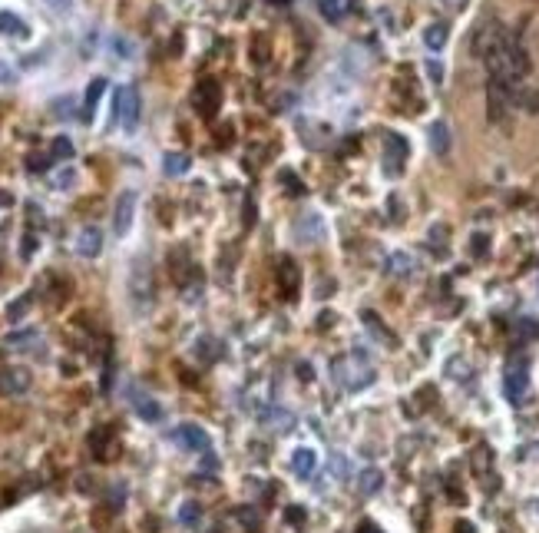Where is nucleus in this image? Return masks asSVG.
<instances>
[{"mask_svg":"<svg viewBox=\"0 0 539 533\" xmlns=\"http://www.w3.org/2000/svg\"><path fill=\"white\" fill-rule=\"evenodd\" d=\"M192 166V159L185 156V152H165L163 156V172L165 176H185Z\"/></svg>","mask_w":539,"mask_h":533,"instance_id":"15","label":"nucleus"},{"mask_svg":"<svg viewBox=\"0 0 539 533\" xmlns=\"http://www.w3.org/2000/svg\"><path fill=\"white\" fill-rule=\"evenodd\" d=\"M430 150H434L437 156H447L450 152V126L444 120H437L434 126H430Z\"/></svg>","mask_w":539,"mask_h":533,"instance_id":"14","label":"nucleus"},{"mask_svg":"<svg viewBox=\"0 0 539 533\" xmlns=\"http://www.w3.org/2000/svg\"><path fill=\"white\" fill-rule=\"evenodd\" d=\"M258 417H262V424L271 427V431H291V424H295V414L285 411V408H265Z\"/></svg>","mask_w":539,"mask_h":533,"instance_id":"13","label":"nucleus"},{"mask_svg":"<svg viewBox=\"0 0 539 533\" xmlns=\"http://www.w3.org/2000/svg\"><path fill=\"white\" fill-rule=\"evenodd\" d=\"M526 388H529V365L523 358H513L503 374V395H506L509 404H520L526 397Z\"/></svg>","mask_w":539,"mask_h":533,"instance_id":"3","label":"nucleus"},{"mask_svg":"<svg viewBox=\"0 0 539 533\" xmlns=\"http://www.w3.org/2000/svg\"><path fill=\"white\" fill-rule=\"evenodd\" d=\"M30 308V298H20V302H14L10 308H7V318L10 321H17V318H24V311Z\"/></svg>","mask_w":539,"mask_h":533,"instance_id":"28","label":"nucleus"},{"mask_svg":"<svg viewBox=\"0 0 539 533\" xmlns=\"http://www.w3.org/2000/svg\"><path fill=\"white\" fill-rule=\"evenodd\" d=\"M172 437H176V441H179L182 447H189V451H199V454H212V441H209V434H205L202 427H195V424H179Z\"/></svg>","mask_w":539,"mask_h":533,"instance_id":"6","label":"nucleus"},{"mask_svg":"<svg viewBox=\"0 0 539 533\" xmlns=\"http://www.w3.org/2000/svg\"><path fill=\"white\" fill-rule=\"evenodd\" d=\"M404 159H407V139L401 133H387V139H384V172L387 176H401Z\"/></svg>","mask_w":539,"mask_h":533,"instance_id":"4","label":"nucleus"},{"mask_svg":"<svg viewBox=\"0 0 539 533\" xmlns=\"http://www.w3.org/2000/svg\"><path fill=\"white\" fill-rule=\"evenodd\" d=\"M53 113H57L60 120L73 116V100H57V103H53Z\"/></svg>","mask_w":539,"mask_h":533,"instance_id":"29","label":"nucleus"},{"mask_svg":"<svg viewBox=\"0 0 539 533\" xmlns=\"http://www.w3.org/2000/svg\"><path fill=\"white\" fill-rule=\"evenodd\" d=\"M133 408H136V414H139L143 421H159V417H163V408H159L152 397H146V395H136Z\"/></svg>","mask_w":539,"mask_h":533,"instance_id":"19","label":"nucleus"},{"mask_svg":"<svg viewBox=\"0 0 539 533\" xmlns=\"http://www.w3.org/2000/svg\"><path fill=\"white\" fill-rule=\"evenodd\" d=\"M318 10H321V17L325 20H345V14L351 10V3L347 0H318Z\"/></svg>","mask_w":539,"mask_h":533,"instance_id":"18","label":"nucleus"},{"mask_svg":"<svg viewBox=\"0 0 539 533\" xmlns=\"http://www.w3.org/2000/svg\"><path fill=\"white\" fill-rule=\"evenodd\" d=\"M50 156H53V159H73V143L66 136H57L53 146H50Z\"/></svg>","mask_w":539,"mask_h":533,"instance_id":"23","label":"nucleus"},{"mask_svg":"<svg viewBox=\"0 0 539 533\" xmlns=\"http://www.w3.org/2000/svg\"><path fill=\"white\" fill-rule=\"evenodd\" d=\"M291 471L308 480V477L318 471V451L315 447H298V451L291 454Z\"/></svg>","mask_w":539,"mask_h":533,"instance_id":"9","label":"nucleus"},{"mask_svg":"<svg viewBox=\"0 0 539 533\" xmlns=\"http://www.w3.org/2000/svg\"><path fill=\"white\" fill-rule=\"evenodd\" d=\"M447 374L453 381H466V378H470V365H466L464 358H450V361H447Z\"/></svg>","mask_w":539,"mask_h":533,"instance_id":"24","label":"nucleus"},{"mask_svg":"<svg viewBox=\"0 0 539 533\" xmlns=\"http://www.w3.org/2000/svg\"><path fill=\"white\" fill-rule=\"evenodd\" d=\"M27 388H30V374L24 368H10L0 374V391H7V395H24Z\"/></svg>","mask_w":539,"mask_h":533,"instance_id":"10","label":"nucleus"},{"mask_svg":"<svg viewBox=\"0 0 539 533\" xmlns=\"http://www.w3.org/2000/svg\"><path fill=\"white\" fill-rule=\"evenodd\" d=\"M447 37H450L447 24H430V27L423 30V44L430 46V50H444V44H447Z\"/></svg>","mask_w":539,"mask_h":533,"instance_id":"20","label":"nucleus"},{"mask_svg":"<svg viewBox=\"0 0 539 533\" xmlns=\"http://www.w3.org/2000/svg\"><path fill=\"white\" fill-rule=\"evenodd\" d=\"M331 371H334V381H338L341 388H347V391L367 388V384L374 381V368L367 365V358H364L360 351L347 354V358H341V361H334Z\"/></svg>","mask_w":539,"mask_h":533,"instance_id":"1","label":"nucleus"},{"mask_svg":"<svg viewBox=\"0 0 539 533\" xmlns=\"http://www.w3.org/2000/svg\"><path fill=\"white\" fill-rule=\"evenodd\" d=\"M0 33H7V37H17V40H24L27 37V24L20 20L17 14H10V10H0Z\"/></svg>","mask_w":539,"mask_h":533,"instance_id":"16","label":"nucleus"},{"mask_svg":"<svg viewBox=\"0 0 539 533\" xmlns=\"http://www.w3.org/2000/svg\"><path fill=\"white\" fill-rule=\"evenodd\" d=\"M103 252V232L96 226H86L80 228V235H76V255H83V259H96Z\"/></svg>","mask_w":539,"mask_h":533,"instance_id":"7","label":"nucleus"},{"mask_svg":"<svg viewBox=\"0 0 539 533\" xmlns=\"http://www.w3.org/2000/svg\"><path fill=\"white\" fill-rule=\"evenodd\" d=\"M37 341V332H17V335L7 338V348H24V345H33Z\"/></svg>","mask_w":539,"mask_h":533,"instance_id":"25","label":"nucleus"},{"mask_svg":"<svg viewBox=\"0 0 539 533\" xmlns=\"http://www.w3.org/2000/svg\"><path fill=\"white\" fill-rule=\"evenodd\" d=\"M139 113H143L139 90H136V87H120V90H116V120H120V126L126 133H136Z\"/></svg>","mask_w":539,"mask_h":533,"instance_id":"2","label":"nucleus"},{"mask_svg":"<svg viewBox=\"0 0 539 533\" xmlns=\"http://www.w3.org/2000/svg\"><path fill=\"white\" fill-rule=\"evenodd\" d=\"M199 517H202L199 503H182V510H179V520H182V523H189V527H192Z\"/></svg>","mask_w":539,"mask_h":533,"instance_id":"27","label":"nucleus"},{"mask_svg":"<svg viewBox=\"0 0 539 533\" xmlns=\"http://www.w3.org/2000/svg\"><path fill=\"white\" fill-rule=\"evenodd\" d=\"M360 494H364V497H371V494H377V490H381V471H364L360 473Z\"/></svg>","mask_w":539,"mask_h":533,"instance_id":"22","label":"nucleus"},{"mask_svg":"<svg viewBox=\"0 0 539 533\" xmlns=\"http://www.w3.org/2000/svg\"><path fill=\"white\" fill-rule=\"evenodd\" d=\"M53 10H70V0H46Z\"/></svg>","mask_w":539,"mask_h":533,"instance_id":"32","label":"nucleus"},{"mask_svg":"<svg viewBox=\"0 0 539 533\" xmlns=\"http://www.w3.org/2000/svg\"><path fill=\"white\" fill-rule=\"evenodd\" d=\"M106 93V80L103 76H96V80H90V87H86V96H83V120L93 123V116H96V103H100V96Z\"/></svg>","mask_w":539,"mask_h":533,"instance_id":"12","label":"nucleus"},{"mask_svg":"<svg viewBox=\"0 0 539 533\" xmlns=\"http://www.w3.org/2000/svg\"><path fill=\"white\" fill-rule=\"evenodd\" d=\"M195 107L202 109L205 116H212V113L219 109V87H215L212 80H202V87L195 90Z\"/></svg>","mask_w":539,"mask_h":533,"instance_id":"11","label":"nucleus"},{"mask_svg":"<svg viewBox=\"0 0 539 533\" xmlns=\"http://www.w3.org/2000/svg\"><path fill=\"white\" fill-rule=\"evenodd\" d=\"M14 80H17V73L3 60H0V83H14Z\"/></svg>","mask_w":539,"mask_h":533,"instance_id":"31","label":"nucleus"},{"mask_svg":"<svg viewBox=\"0 0 539 533\" xmlns=\"http://www.w3.org/2000/svg\"><path fill=\"white\" fill-rule=\"evenodd\" d=\"M384 269H387L390 275H401V278H404V275L414 272V259H410L407 252H390L387 262H384Z\"/></svg>","mask_w":539,"mask_h":533,"instance_id":"17","label":"nucleus"},{"mask_svg":"<svg viewBox=\"0 0 539 533\" xmlns=\"http://www.w3.org/2000/svg\"><path fill=\"white\" fill-rule=\"evenodd\" d=\"M73 183H76V172L70 166L60 169V172H53V189H66V186H73Z\"/></svg>","mask_w":539,"mask_h":533,"instance_id":"26","label":"nucleus"},{"mask_svg":"<svg viewBox=\"0 0 539 533\" xmlns=\"http://www.w3.org/2000/svg\"><path fill=\"white\" fill-rule=\"evenodd\" d=\"M109 46H113V53H116L120 60H133L136 46H133V40H129V37H122V33H116V37L109 40Z\"/></svg>","mask_w":539,"mask_h":533,"instance_id":"21","label":"nucleus"},{"mask_svg":"<svg viewBox=\"0 0 539 533\" xmlns=\"http://www.w3.org/2000/svg\"><path fill=\"white\" fill-rule=\"evenodd\" d=\"M295 235H298V242H321V239H325V222H321V215L304 213L298 222H295Z\"/></svg>","mask_w":539,"mask_h":533,"instance_id":"8","label":"nucleus"},{"mask_svg":"<svg viewBox=\"0 0 539 533\" xmlns=\"http://www.w3.org/2000/svg\"><path fill=\"white\" fill-rule=\"evenodd\" d=\"M427 73H430V80H434V83H440V80H444V66H440L437 60H430V63H427Z\"/></svg>","mask_w":539,"mask_h":533,"instance_id":"30","label":"nucleus"},{"mask_svg":"<svg viewBox=\"0 0 539 533\" xmlns=\"http://www.w3.org/2000/svg\"><path fill=\"white\" fill-rule=\"evenodd\" d=\"M358 533H381V530H377L374 523H364V527H360V530H358Z\"/></svg>","mask_w":539,"mask_h":533,"instance_id":"33","label":"nucleus"},{"mask_svg":"<svg viewBox=\"0 0 539 533\" xmlns=\"http://www.w3.org/2000/svg\"><path fill=\"white\" fill-rule=\"evenodd\" d=\"M133 213H136V192L126 189L120 199H116V209H113V232L116 235H126L133 228Z\"/></svg>","mask_w":539,"mask_h":533,"instance_id":"5","label":"nucleus"}]
</instances>
